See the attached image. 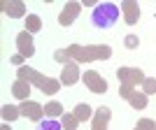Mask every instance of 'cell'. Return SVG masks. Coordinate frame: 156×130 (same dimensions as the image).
<instances>
[{"label":"cell","instance_id":"29","mask_svg":"<svg viewBox=\"0 0 156 130\" xmlns=\"http://www.w3.org/2000/svg\"><path fill=\"white\" fill-rule=\"evenodd\" d=\"M133 130H140V128H137V125H135V128H133Z\"/></svg>","mask_w":156,"mask_h":130},{"label":"cell","instance_id":"26","mask_svg":"<svg viewBox=\"0 0 156 130\" xmlns=\"http://www.w3.org/2000/svg\"><path fill=\"white\" fill-rule=\"evenodd\" d=\"M23 60H26V56H21V53H14V56H12V63L16 65V67H21V65H23Z\"/></svg>","mask_w":156,"mask_h":130},{"label":"cell","instance_id":"18","mask_svg":"<svg viewBox=\"0 0 156 130\" xmlns=\"http://www.w3.org/2000/svg\"><path fill=\"white\" fill-rule=\"evenodd\" d=\"M61 123H63L65 130H77V128H79V118L75 116V111H70V114L65 111L63 118H61Z\"/></svg>","mask_w":156,"mask_h":130},{"label":"cell","instance_id":"17","mask_svg":"<svg viewBox=\"0 0 156 130\" xmlns=\"http://www.w3.org/2000/svg\"><path fill=\"white\" fill-rule=\"evenodd\" d=\"M26 30L30 32V35L42 30V19H40L37 14H28V19H26Z\"/></svg>","mask_w":156,"mask_h":130},{"label":"cell","instance_id":"16","mask_svg":"<svg viewBox=\"0 0 156 130\" xmlns=\"http://www.w3.org/2000/svg\"><path fill=\"white\" fill-rule=\"evenodd\" d=\"M72 111H75V116L79 118V123H82V121H89V118H93V109H91L86 102H79Z\"/></svg>","mask_w":156,"mask_h":130},{"label":"cell","instance_id":"21","mask_svg":"<svg viewBox=\"0 0 156 130\" xmlns=\"http://www.w3.org/2000/svg\"><path fill=\"white\" fill-rule=\"evenodd\" d=\"M54 60H58V63H70V56H68V51H65V49H56V51H54Z\"/></svg>","mask_w":156,"mask_h":130},{"label":"cell","instance_id":"12","mask_svg":"<svg viewBox=\"0 0 156 130\" xmlns=\"http://www.w3.org/2000/svg\"><path fill=\"white\" fill-rule=\"evenodd\" d=\"M2 12L9 19H21V16H26V2H21V0H5L2 2Z\"/></svg>","mask_w":156,"mask_h":130},{"label":"cell","instance_id":"22","mask_svg":"<svg viewBox=\"0 0 156 130\" xmlns=\"http://www.w3.org/2000/svg\"><path fill=\"white\" fill-rule=\"evenodd\" d=\"M142 93H147V95L156 93V79H144L142 81Z\"/></svg>","mask_w":156,"mask_h":130},{"label":"cell","instance_id":"13","mask_svg":"<svg viewBox=\"0 0 156 130\" xmlns=\"http://www.w3.org/2000/svg\"><path fill=\"white\" fill-rule=\"evenodd\" d=\"M12 95L19 98L21 102H23V100H28V95H30V84H28V81H23V79H16V81L12 84Z\"/></svg>","mask_w":156,"mask_h":130},{"label":"cell","instance_id":"1","mask_svg":"<svg viewBox=\"0 0 156 130\" xmlns=\"http://www.w3.org/2000/svg\"><path fill=\"white\" fill-rule=\"evenodd\" d=\"M16 79H23V81H28L30 86H37L44 95H56L58 88L63 86L61 79L44 77V74H40L37 70H33V67H28V65H21L19 70H16Z\"/></svg>","mask_w":156,"mask_h":130},{"label":"cell","instance_id":"7","mask_svg":"<svg viewBox=\"0 0 156 130\" xmlns=\"http://www.w3.org/2000/svg\"><path fill=\"white\" fill-rule=\"evenodd\" d=\"M79 79H82V74H79V63H75V60L65 63L63 70H61V84L63 86H75Z\"/></svg>","mask_w":156,"mask_h":130},{"label":"cell","instance_id":"5","mask_svg":"<svg viewBox=\"0 0 156 130\" xmlns=\"http://www.w3.org/2000/svg\"><path fill=\"white\" fill-rule=\"evenodd\" d=\"M82 79H84L86 88H89L91 93H98V95H103V93L107 91V81H105V79L100 77L96 70H86L84 74H82Z\"/></svg>","mask_w":156,"mask_h":130},{"label":"cell","instance_id":"28","mask_svg":"<svg viewBox=\"0 0 156 130\" xmlns=\"http://www.w3.org/2000/svg\"><path fill=\"white\" fill-rule=\"evenodd\" d=\"M0 130H12V128H9V125H7V123H5V125H2V128H0Z\"/></svg>","mask_w":156,"mask_h":130},{"label":"cell","instance_id":"8","mask_svg":"<svg viewBox=\"0 0 156 130\" xmlns=\"http://www.w3.org/2000/svg\"><path fill=\"white\" fill-rule=\"evenodd\" d=\"M79 12H82V2H65V7H63V12L58 14V23L61 26H70L72 21L79 16Z\"/></svg>","mask_w":156,"mask_h":130},{"label":"cell","instance_id":"6","mask_svg":"<svg viewBox=\"0 0 156 130\" xmlns=\"http://www.w3.org/2000/svg\"><path fill=\"white\" fill-rule=\"evenodd\" d=\"M21 116H26L28 121H35V123H40V121H44V107L40 102H33V100H23L21 102Z\"/></svg>","mask_w":156,"mask_h":130},{"label":"cell","instance_id":"27","mask_svg":"<svg viewBox=\"0 0 156 130\" xmlns=\"http://www.w3.org/2000/svg\"><path fill=\"white\" fill-rule=\"evenodd\" d=\"M96 2H98V0H84V2H82V7H98Z\"/></svg>","mask_w":156,"mask_h":130},{"label":"cell","instance_id":"19","mask_svg":"<svg viewBox=\"0 0 156 130\" xmlns=\"http://www.w3.org/2000/svg\"><path fill=\"white\" fill-rule=\"evenodd\" d=\"M44 114L47 116H63V104L61 102H56V100H51V102H47L44 104Z\"/></svg>","mask_w":156,"mask_h":130},{"label":"cell","instance_id":"3","mask_svg":"<svg viewBox=\"0 0 156 130\" xmlns=\"http://www.w3.org/2000/svg\"><path fill=\"white\" fill-rule=\"evenodd\" d=\"M91 21L96 28H112L119 21V7L114 2H100L98 7H93Z\"/></svg>","mask_w":156,"mask_h":130},{"label":"cell","instance_id":"4","mask_svg":"<svg viewBox=\"0 0 156 130\" xmlns=\"http://www.w3.org/2000/svg\"><path fill=\"white\" fill-rule=\"evenodd\" d=\"M117 79H119V84H126V86H140L144 81V72L140 70V67H119L117 70Z\"/></svg>","mask_w":156,"mask_h":130},{"label":"cell","instance_id":"23","mask_svg":"<svg viewBox=\"0 0 156 130\" xmlns=\"http://www.w3.org/2000/svg\"><path fill=\"white\" fill-rule=\"evenodd\" d=\"M135 93V88L133 86H126V84H121L119 86V98H124V100H130V95Z\"/></svg>","mask_w":156,"mask_h":130},{"label":"cell","instance_id":"20","mask_svg":"<svg viewBox=\"0 0 156 130\" xmlns=\"http://www.w3.org/2000/svg\"><path fill=\"white\" fill-rule=\"evenodd\" d=\"M63 123L54 121V118H47V121H40V130H61Z\"/></svg>","mask_w":156,"mask_h":130},{"label":"cell","instance_id":"2","mask_svg":"<svg viewBox=\"0 0 156 130\" xmlns=\"http://www.w3.org/2000/svg\"><path fill=\"white\" fill-rule=\"evenodd\" d=\"M65 51L75 63H91V60H107L112 56V46L110 44H93V46L70 44Z\"/></svg>","mask_w":156,"mask_h":130},{"label":"cell","instance_id":"24","mask_svg":"<svg viewBox=\"0 0 156 130\" xmlns=\"http://www.w3.org/2000/svg\"><path fill=\"white\" fill-rule=\"evenodd\" d=\"M137 128L140 130H156V123L151 118H140V121H137Z\"/></svg>","mask_w":156,"mask_h":130},{"label":"cell","instance_id":"25","mask_svg":"<svg viewBox=\"0 0 156 130\" xmlns=\"http://www.w3.org/2000/svg\"><path fill=\"white\" fill-rule=\"evenodd\" d=\"M124 44L128 46V49H137V44H140V37H137V35H126Z\"/></svg>","mask_w":156,"mask_h":130},{"label":"cell","instance_id":"11","mask_svg":"<svg viewBox=\"0 0 156 130\" xmlns=\"http://www.w3.org/2000/svg\"><path fill=\"white\" fill-rule=\"evenodd\" d=\"M112 118V111L110 107H98L93 111V118H91V128L93 130H107V123Z\"/></svg>","mask_w":156,"mask_h":130},{"label":"cell","instance_id":"14","mask_svg":"<svg viewBox=\"0 0 156 130\" xmlns=\"http://www.w3.org/2000/svg\"><path fill=\"white\" fill-rule=\"evenodd\" d=\"M0 114H2V118H5V123H12V121H16V118L21 116V109L14 107V104H2Z\"/></svg>","mask_w":156,"mask_h":130},{"label":"cell","instance_id":"15","mask_svg":"<svg viewBox=\"0 0 156 130\" xmlns=\"http://www.w3.org/2000/svg\"><path fill=\"white\" fill-rule=\"evenodd\" d=\"M130 107H133V109H144V107H147V102H149V98H147V93H140V91H135L133 93V95H130Z\"/></svg>","mask_w":156,"mask_h":130},{"label":"cell","instance_id":"10","mask_svg":"<svg viewBox=\"0 0 156 130\" xmlns=\"http://www.w3.org/2000/svg\"><path fill=\"white\" fill-rule=\"evenodd\" d=\"M16 49H19L21 56H26V58H30L33 53H35V44H33V35L28 30H21L19 35H16Z\"/></svg>","mask_w":156,"mask_h":130},{"label":"cell","instance_id":"9","mask_svg":"<svg viewBox=\"0 0 156 130\" xmlns=\"http://www.w3.org/2000/svg\"><path fill=\"white\" fill-rule=\"evenodd\" d=\"M121 14H124V21L128 26H135L140 21V5L135 0H124L121 2Z\"/></svg>","mask_w":156,"mask_h":130}]
</instances>
